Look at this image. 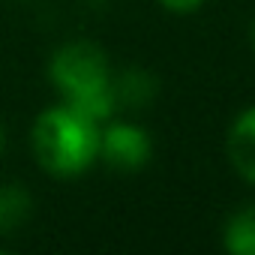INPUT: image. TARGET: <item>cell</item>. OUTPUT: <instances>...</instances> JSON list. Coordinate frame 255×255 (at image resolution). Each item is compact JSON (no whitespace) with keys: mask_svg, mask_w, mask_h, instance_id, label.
Instances as JSON below:
<instances>
[{"mask_svg":"<svg viewBox=\"0 0 255 255\" xmlns=\"http://www.w3.org/2000/svg\"><path fill=\"white\" fill-rule=\"evenodd\" d=\"M99 120L57 99L30 126V153L48 177L75 180L99 162Z\"/></svg>","mask_w":255,"mask_h":255,"instance_id":"obj_1","label":"cell"},{"mask_svg":"<svg viewBox=\"0 0 255 255\" xmlns=\"http://www.w3.org/2000/svg\"><path fill=\"white\" fill-rule=\"evenodd\" d=\"M48 84L57 99L105 123L117 111L114 69L108 54L90 39H69L48 57Z\"/></svg>","mask_w":255,"mask_h":255,"instance_id":"obj_2","label":"cell"},{"mask_svg":"<svg viewBox=\"0 0 255 255\" xmlns=\"http://www.w3.org/2000/svg\"><path fill=\"white\" fill-rule=\"evenodd\" d=\"M153 159V138L135 120L108 117L99 132V162L114 171H141Z\"/></svg>","mask_w":255,"mask_h":255,"instance_id":"obj_3","label":"cell"},{"mask_svg":"<svg viewBox=\"0 0 255 255\" xmlns=\"http://www.w3.org/2000/svg\"><path fill=\"white\" fill-rule=\"evenodd\" d=\"M225 153L240 180L255 186V105H246L228 126Z\"/></svg>","mask_w":255,"mask_h":255,"instance_id":"obj_4","label":"cell"},{"mask_svg":"<svg viewBox=\"0 0 255 255\" xmlns=\"http://www.w3.org/2000/svg\"><path fill=\"white\" fill-rule=\"evenodd\" d=\"M33 210H36V201L24 183H18V180L0 183V237L18 234L30 222Z\"/></svg>","mask_w":255,"mask_h":255,"instance_id":"obj_5","label":"cell"},{"mask_svg":"<svg viewBox=\"0 0 255 255\" xmlns=\"http://www.w3.org/2000/svg\"><path fill=\"white\" fill-rule=\"evenodd\" d=\"M222 246L231 255H255V204H246L225 219Z\"/></svg>","mask_w":255,"mask_h":255,"instance_id":"obj_6","label":"cell"},{"mask_svg":"<svg viewBox=\"0 0 255 255\" xmlns=\"http://www.w3.org/2000/svg\"><path fill=\"white\" fill-rule=\"evenodd\" d=\"M114 93H117V105L138 108L156 96V81L144 69H126V72L114 75Z\"/></svg>","mask_w":255,"mask_h":255,"instance_id":"obj_7","label":"cell"},{"mask_svg":"<svg viewBox=\"0 0 255 255\" xmlns=\"http://www.w3.org/2000/svg\"><path fill=\"white\" fill-rule=\"evenodd\" d=\"M156 3L171 15H192L204 6V0H156Z\"/></svg>","mask_w":255,"mask_h":255,"instance_id":"obj_8","label":"cell"},{"mask_svg":"<svg viewBox=\"0 0 255 255\" xmlns=\"http://www.w3.org/2000/svg\"><path fill=\"white\" fill-rule=\"evenodd\" d=\"M6 141H9V138H6V126H3V120H0V153L6 150Z\"/></svg>","mask_w":255,"mask_h":255,"instance_id":"obj_9","label":"cell"},{"mask_svg":"<svg viewBox=\"0 0 255 255\" xmlns=\"http://www.w3.org/2000/svg\"><path fill=\"white\" fill-rule=\"evenodd\" d=\"M249 36H252V48H255V21H252V30H249Z\"/></svg>","mask_w":255,"mask_h":255,"instance_id":"obj_10","label":"cell"}]
</instances>
